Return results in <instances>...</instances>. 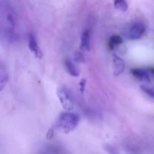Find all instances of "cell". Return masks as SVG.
<instances>
[{"label": "cell", "mask_w": 154, "mask_h": 154, "mask_svg": "<svg viewBox=\"0 0 154 154\" xmlns=\"http://www.w3.org/2000/svg\"><path fill=\"white\" fill-rule=\"evenodd\" d=\"M79 122V117L74 113L68 112L60 114L57 120V127L64 133L73 131L77 127Z\"/></svg>", "instance_id": "cell-1"}, {"label": "cell", "mask_w": 154, "mask_h": 154, "mask_svg": "<svg viewBox=\"0 0 154 154\" xmlns=\"http://www.w3.org/2000/svg\"><path fill=\"white\" fill-rule=\"evenodd\" d=\"M131 73L134 78L138 79L141 82L143 83H149L150 82V78H149V74L147 72L143 69H134L131 70Z\"/></svg>", "instance_id": "cell-7"}, {"label": "cell", "mask_w": 154, "mask_h": 154, "mask_svg": "<svg viewBox=\"0 0 154 154\" xmlns=\"http://www.w3.org/2000/svg\"><path fill=\"white\" fill-rule=\"evenodd\" d=\"M28 45L29 48L31 51V52L36 56L37 58L41 59L42 57V53L39 48V45L36 42V37L33 34H29L28 35Z\"/></svg>", "instance_id": "cell-4"}, {"label": "cell", "mask_w": 154, "mask_h": 154, "mask_svg": "<svg viewBox=\"0 0 154 154\" xmlns=\"http://www.w3.org/2000/svg\"><path fill=\"white\" fill-rule=\"evenodd\" d=\"M57 96L63 109L70 111L74 107V99L71 92L66 87H60L57 90Z\"/></svg>", "instance_id": "cell-3"}, {"label": "cell", "mask_w": 154, "mask_h": 154, "mask_svg": "<svg viewBox=\"0 0 154 154\" xmlns=\"http://www.w3.org/2000/svg\"><path fill=\"white\" fill-rule=\"evenodd\" d=\"M44 154H53L52 153H44Z\"/></svg>", "instance_id": "cell-17"}, {"label": "cell", "mask_w": 154, "mask_h": 154, "mask_svg": "<svg viewBox=\"0 0 154 154\" xmlns=\"http://www.w3.org/2000/svg\"><path fill=\"white\" fill-rule=\"evenodd\" d=\"M79 84H80V90H81V92L82 93V92L84 91L85 86V80H82Z\"/></svg>", "instance_id": "cell-14"}, {"label": "cell", "mask_w": 154, "mask_h": 154, "mask_svg": "<svg viewBox=\"0 0 154 154\" xmlns=\"http://www.w3.org/2000/svg\"><path fill=\"white\" fill-rule=\"evenodd\" d=\"M113 67H114V71H113L114 75L117 77L120 75L125 70V63H124L122 59H121L120 57L116 55H113Z\"/></svg>", "instance_id": "cell-6"}, {"label": "cell", "mask_w": 154, "mask_h": 154, "mask_svg": "<svg viewBox=\"0 0 154 154\" xmlns=\"http://www.w3.org/2000/svg\"><path fill=\"white\" fill-rule=\"evenodd\" d=\"M123 42V39L122 38V37L118 35H112L111 37L109 39V47L111 50H113L116 46H119L121 44H122Z\"/></svg>", "instance_id": "cell-10"}, {"label": "cell", "mask_w": 154, "mask_h": 154, "mask_svg": "<svg viewBox=\"0 0 154 154\" xmlns=\"http://www.w3.org/2000/svg\"><path fill=\"white\" fill-rule=\"evenodd\" d=\"M114 7L117 10L126 11L128 8V5L125 0H114Z\"/></svg>", "instance_id": "cell-11"}, {"label": "cell", "mask_w": 154, "mask_h": 154, "mask_svg": "<svg viewBox=\"0 0 154 154\" xmlns=\"http://www.w3.org/2000/svg\"><path fill=\"white\" fill-rule=\"evenodd\" d=\"M74 59L78 63H85V58L81 52H75L74 54Z\"/></svg>", "instance_id": "cell-13"}, {"label": "cell", "mask_w": 154, "mask_h": 154, "mask_svg": "<svg viewBox=\"0 0 154 154\" xmlns=\"http://www.w3.org/2000/svg\"><path fill=\"white\" fill-rule=\"evenodd\" d=\"M53 135H54V134H53V131H51V129H50V130L48 131V134H47V137H48V138H51V137H53Z\"/></svg>", "instance_id": "cell-15"}, {"label": "cell", "mask_w": 154, "mask_h": 154, "mask_svg": "<svg viewBox=\"0 0 154 154\" xmlns=\"http://www.w3.org/2000/svg\"><path fill=\"white\" fill-rule=\"evenodd\" d=\"M80 47H81V49L85 51H90V33L88 30L84 31L82 34Z\"/></svg>", "instance_id": "cell-8"}, {"label": "cell", "mask_w": 154, "mask_h": 154, "mask_svg": "<svg viewBox=\"0 0 154 154\" xmlns=\"http://www.w3.org/2000/svg\"><path fill=\"white\" fill-rule=\"evenodd\" d=\"M149 70H150V72H152V73L154 75V67L153 68H150V69H149Z\"/></svg>", "instance_id": "cell-16"}, {"label": "cell", "mask_w": 154, "mask_h": 154, "mask_svg": "<svg viewBox=\"0 0 154 154\" xmlns=\"http://www.w3.org/2000/svg\"><path fill=\"white\" fill-rule=\"evenodd\" d=\"M146 26L140 22L134 23L124 29L122 34L128 40H137L144 35Z\"/></svg>", "instance_id": "cell-2"}, {"label": "cell", "mask_w": 154, "mask_h": 154, "mask_svg": "<svg viewBox=\"0 0 154 154\" xmlns=\"http://www.w3.org/2000/svg\"><path fill=\"white\" fill-rule=\"evenodd\" d=\"M140 89H141L142 91L144 93L147 94L148 96L152 97V99H154V88L153 87H148L146 85H141L140 86Z\"/></svg>", "instance_id": "cell-12"}, {"label": "cell", "mask_w": 154, "mask_h": 154, "mask_svg": "<svg viewBox=\"0 0 154 154\" xmlns=\"http://www.w3.org/2000/svg\"><path fill=\"white\" fill-rule=\"evenodd\" d=\"M9 79L8 71L7 66L0 60V93L2 91Z\"/></svg>", "instance_id": "cell-5"}, {"label": "cell", "mask_w": 154, "mask_h": 154, "mask_svg": "<svg viewBox=\"0 0 154 154\" xmlns=\"http://www.w3.org/2000/svg\"><path fill=\"white\" fill-rule=\"evenodd\" d=\"M65 68H66V71L70 75L73 77H78L79 75V72L78 69L75 68V66L72 64V62L69 60H66L64 62Z\"/></svg>", "instance_id": "cell-9"}]
</instances>
